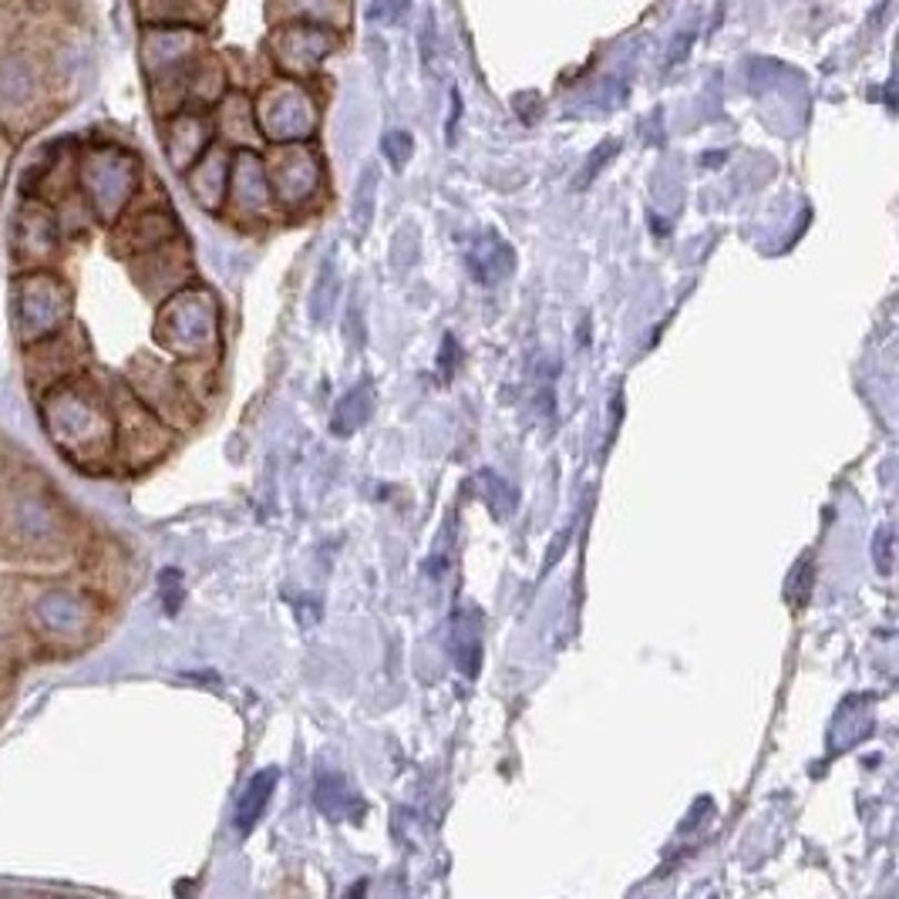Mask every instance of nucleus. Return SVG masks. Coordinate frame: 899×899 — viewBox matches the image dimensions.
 <instances>
[{
	"label": "nucleus",
	"mask_w": 899,
	"mask_h": 899,
	"mask_svg": "<svg viewBox=\"0 0 899 899\" xmlns=\"http://www.w3.org/2000/svg\"><path fill=\"white\" fill-rule=\"evenodd\" d=\"M74 317V290L51 267L21 270L11 283V320L18 341L28 348L58 333Z\"/></svg>",
	"instance_id": "obj_6"
},
{
	"label": "nucleus",
	"mask_w": 899,
	"mask_h": 899,
	"mask_svg": "<svg viewBox=\"0 0 899 899\" xmlns=\"http://www.w3.org/2000/svg\"><path fill=\"white\" fill-rule=\"evenodd\" d=\"M88 361V344H84V330H78L74 323L61 327L51 337H41V341L24 348V374L28 384L44 394L48 388L74 378L84 371Z\"/></svg>",
	"instance_id": "obj_10"
},
{
	"label": "nucleus",
	"mask_w": 899,
	"mask_h": 899,
	"mask_svg": "<svg viewBox=\"0 0 899 899\" xmlns=\"http://www.w3.org/2000/svg\"><path fill=\"white\" fill-rule=\"evenodd\" d=\"M111 227H116V233H111V250L126 260L179 237V222L166 209H142L136 216H119Z\"/></svg>",
	"instance_id": "obj_16"
},
{
	"label": "nucleus",
	"mask_w": 899,
	"mask_h": 899,
	"mask_svg": "<svg viewBox=\"0 0 899 899\" xmlns=\"http://www.w3.org/2000/svg\"><path fill=\"white\" fill-rule=\"evenodd\" d=\"M313 799L330 819H361L364 816V802L351 792V785L341 775H327V771L317 775Z\"/></svg>",
	"instance_id": "obj_25"
},
{
	"label": "nucleus",
	"mask_w": 899,
	"mask_h": 899,
	"mask_svg": "<svg viewBox=\"0 0 899 899\" xmlns=\"http://www.w3.org/2000/svg\"><path fill=\"white\" fill-rule=\"evenodd\" d=\"M0 532L24 552H61L71 539V519L54 492L18 479L0 499Z\"/></svg>",
	"instance_id": "obj_5"
},
{
	"label": "nucleus",
	"mask_w": 899,
	"mask_h": 899,
	"mask_svg": "<svg viewBox=\"0 0 899 899\" xmlns=\"http://www.w3.org/2000/svg\"><path fill=\"white\" fill-rule=\"evenodd\" d=\"M0 142H4V126H0Z\"/></svg>",
	"instance_id": "obj_29"
},
{
	"label": "nucleus",
	"mask_w": 899,
	"mask_h": 899,
	"mask_svg": "<svg viewBox=\"0 0 899 899\" xmlns=\"http://www.w3.org/2000/svg\"><path fill=\"white\" fill-rule=\"evenodd\" d=\"M277 781H280V771L277 768H263V771H257L250 781H247V789H243V796H240V802H237V829L247 836V832H253V826L260 822V816H263V809L270 806V799H273V789H277Z\"/></svg>",
	"instance_id": "obj_24"
},
{
	"label": "nucleus",
	"mask_w": 899,
	"mask_h": 899,
	"mask_svg": "<svg viewBox=\"0 0 899 899\" xmlns=\"http://www.w3.org/2000/svg\"><path fill=\"white\" fill-rule=\"evenodd\" d=\"M111 408H116V462L126 469H146L159 462L169 444H172V428L149 411L129 384L111 394Z\"/></svg>",
	"instance_id": "obj_7"
},
{
	"label": "nucleus",
	"mask_w": 899,
	"mask_h": 899,
	"mask_svg": "<svg viewBox=\"0 0 899 899\" xmlns=\"http://www.w3.org/2000/svg\"><path fill=\"white\" fill-rule=\"evenodd\" d=\"M139 179H142V166L122 146L101 142L78 152L74 189L88 202L91 216L104 222V227H111L119 216H126V209L132 206L139 192Z\"/></svg>",
	"instance_id": "obj_4"
},
{
	"label": "nucleus",
	"mask_w": 899,
	"mask_h": 899,
	"mask_svg": "<svg viewBox=\"0 0 899 899\" xmlns=\"http://www.w3.org/2000/svg\"><path fill=\"white\" fill-rule=\"evenodd\" d=\"M129 391L149 408L156 411L169 428L172 424H189L192 414H196V398L186 391L182 378L176 368H166L159 361H149V358H139L132 368H129Z\"/></svg>",
	"instance_id": "obj_12"
},
{
	"label": "nucleus",
	"mask_w": 899,
	"mask_h": 899,
	"mask_svg": "<svg viewBox=\"0 0 899 899\" xmlns=\"http://www.w3.org/2000/svg\"><path fill=\"white\" fill-rule=\"evenodd\" d=\"M209 146H212V126L202 116V108L176 111L169 129H166V152H169L172 169L186 172Z\"/></svg>",
	"instance_id": "obj_19"
},
{
	"label": "nucleus",
	"mask_w": 899,
	"mask_h": 899,
	"mask_svg": "<svg viewBox=\"0 0 899 899\" xmlns=\"http://www.w3.org/2000/svg\"><path fill=\"white\" fill-rule=\"evenodd\" d=\"M199 34L196 28H149L142 38V64L152 81V91L172 88L176 104L182 108L186 101V81L189 71L199 61Z\"/></svg>",
	"instance_id": "obj_8"
},
{
	"label": "nucleus",
	"mask_w": 899,
	"mask_h": 899,
	"mask_svg": "<svg viewBox=\"0 0 899 899\" xmlns=\"http://www.w3.org/2000/svg\"><path fill=\"white\" fill-rule=\"evenodd\" d=\"M496 260L512 263V253H509L499 240H492V237H486L482 247H476V250L469 253V267H472V273L479 277V283H499V277L506 273V267H499Z\"/></svg>",
	"instance_id": "obj_27"
},
{
	"label": "nucleus",
	"mask_w": 899,
	"mask_h": 899,
	"mask_svg": "<svg viewBox=\"0 0 899 899\" xmlns=\"http://www.w3.org/2000/svg\"><path fill=\"white\" fill-rule=\"evenodd\" d=\"M371 411H374V391H371V381H361V384H354L341 401H337L330 428H333L337 434H354L358 428L368 424Z\"/></svg>",
	"instance_id": "obj_26"
},
{
	"label": "nucleus",
	"mask_w": 899,
	"mask_h": 899,
	"mask_svg": "<svg viewBox=\"0 0 899 899\" xmlns=\"http://www.w3.org/2000/svg\"><path fill=\"white\" fill-rule=\"evenodd\" d=\"M156 341L176 361H216L219 354V300L202 283L172 290L156 313Z\"/></svg>",
	"instance_id": "obj_3"
},
{
	"label": "nucleus",
	"mask_w": 899,
	"mask_h": 899,
	"mask_svg": "<svg viewBox=\"0 0 899 899\" xmlns=\"http://www.w3.org/2000/svg\"><path fill=\"white\" fill-rule=\"evenodd\" d=\"M212 11L216 0H139V18L149 28H199Z\"/></svg>",
	"instance_id": "obj_21"
},
{
	"label": "nucleus",
	"mask_w": 899,
	"mask_h": 899,
	"mask_svg": "<svg viewBox=\"0 0 899 899\" xmlns=\"http://www.w3.org/2000/svg\"><path fill=\"white\" fill-rule=\"evenodd\" d=\"M61 250L58 209L38 196H28L11 219V257L21 270L48 267Z\"/></svg>",
	"instance_id": "obj_11"
},
{
	"label": "nucleus",
	"mask_w": 899,
	"mask_h": 899,
	"mask_svg": "<svg viewBox=\"0 0 899 899\" xmlns=\"http://www.w3.org/2000/svg\"><path fill=\"white\" fill-rule=\"evenodd\" d=\"M384 152H388V159H391L394 166H404L408 156H411V139H408L404 132H391V136L384 139Z\"/></svg>",
	"instance_id": "obj_28"
},
{
	"label": "nucleus",
	"mask_w": 899,
	"mask_h": 899,
	"mask_svg": "<svg viewBox=\"0 0 899 899\" xmlns=\"http://www.w3.org/2000/svg\"><path fill=\"white\" fill-rule=\"evenodd\" d=\"M38 104V71L24 58H8L0 64V126H24L28 111Z\"/></svg>",
	"instance_id": "obj_18"
},
{
	"label": "nucleus",
	"mask_w": 899,
	"mask_h": 899,
	"mask_svg": "<svg viewBox=\"0 0 899 899\" xmlns=\"http://www.w3.org/2000/svg\"><path fill=\"white\" fill-rule=\"evenodd\" d=\"M24 633L51 650H78L98 637L101 600L71 583H31L24 593Z\"/></svg>",
	"instance_id": "obj_2"
},
{
	"label": "nucleus",
	"mask_w": 899,
	"mask_h": 899,
	"mask_svg": "<svg viewBox=\"0 0 899 899\" xmlns=\"http://www.w3.org/2000/svg\"><path fill=\"white\" fill-rule=\"evenodd\" d=\"M267 166V179H270V192L273 202L283 209H303L310 199H317L320 182H323V169L320 159L300 146V142H283Z\"/></svg>",
	"instance_id": "obj_13"
},
{
	"label": "nucleus",
	"mask_w": 899,
	"mask_h": 899,
	"mask_svg": "<svg viewBox=\"0 0 899 899\" xmlns=\"http://www.w3.org/2000/svg\"><path fill=\"white\" fill-rule=\"evenodd\" d=\"M38 398L51 444L74 469L101 472L116 466V408L108 388L81 371Z\"/></svg>",
	"instance_id": "obj_1"
},
{
	"label": "nucleus",
	"mask_w": 899,
	"mask_h": 899,
	"mask_svg": "<svg viewBox=\"0 0 899 899\" xmlns=\"http://www.w3.org/2000/svg\"><path fill=\"white\" fill-rule=\"evenodd\" d=\"M253 119L263 139L270 142H303L317 129V111L307 91L293 81H277L263 88L253 104Z\"/></svg>",
	"instance_id": "obj_9"
},
{
	"label": "nucleus",
	"mask_w": 899,
	"mask_h": 899,
	"mask_svg": "<svg viewBox=\"0 0 899 899\" xmlns=\"http://www.w3.org/2000/svg\"><path fill=\"white\" fill-rule=\"evenodd\" d=\"M452 653L466 678H476L482 663V630H479V613L469 607H459L452 613Z\"/></svg>",
	"instance_id": "obj_23"
},
{
	"label": "nucleus",
	"mask_w": 899,
	"mask_h": 899,
	"mask_svg": "<svg viewBox=\"0 0 899 899\" xmlns=\"http://www.w3.org/2000/svg\"><path fill=\"white\" fill-rule=\"evenodd\" d=\"M129 263H132L136 283L152 300H166L172 290L186 287L189 277H192V260H189V250H186L182 237H176V240H169V243H162L156 250H146L139 257H132Z\"/></svg>",
	"instance_id": "obj_15"
},
{
	"label": "nucleus",
	"mask_w": 899,
	"mask_h": 899,
	"mask_svg": "<svg viewBox=\"0 0 899 899\" xmlns=\"http://www.w3.org/2000/svg\"><path fill=\"white\" fill-rule=\"evenodd\" d=\"M219 136L237 149H250L260 139L253 104L247 94H227L219 104Z\"/></svg>",
	"instance_id": "obj_22"
},
{
	"label": "nucleus",
	"mask_w": 899,
	"mask_h": 899,
	"mask_svg": "<svg viewBox=\"0 0 899 899\" xmlns=\"http://www.w3.org/2000/svg\"><path fill=\"white\" fill-rule=\"evenodd\" d=\"M230 152L222 146H209L189 169V189L196 196V202L209 212L222 209V199H227V182H230Z\"/></svg>",
	"instance_id": "obj_20"
},
{
	"label": "nucleus",
	"mask_w": 899,
	"mask_h": 899,
	"mask_svg": "<svg viewBox=\"0 0 899 899\" xmlns=\"http://www.w3.org/2000/svg\"><path fill=\"white\" fill-rule=\"evenodd\" d=\"M330 48H333L330 28H317V24H303V21L287 24L273 34V58L290 74L313 71L327 58Z\"/></svg>",
	"instance_id": "obj_17"
},
{
	"label": "nucleus",
	"mask_w": 899,
	"mask_h": 899,
	"mask_svg": "<svg viewBox=\"0 0 899 899\" xmlns=\"http://www.w3.org/2000/svg\"><path fill=\"white\" fill-rule=\"evenodd\" d=\"M222 206L230 209V216L243 227H253V222H263L273 216V192H270V179H267V166L253 149H240L230 159V182H227V199Z\"/></svg>",
	"instance_id": "obj_14"
}]
</instances>
